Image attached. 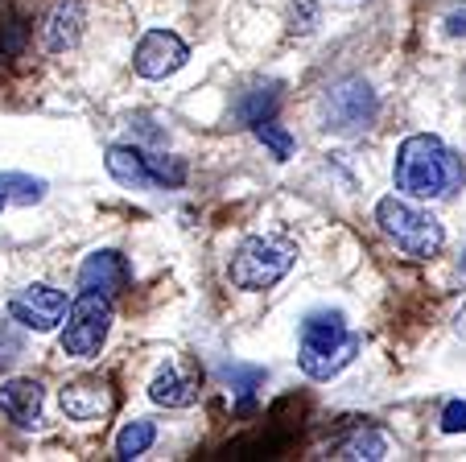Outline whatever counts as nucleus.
<instances>
[{
  "label": "nucleus",
  "instance_id": "39448f33",
  "mask_svg": "<svg viewBox=\"0 0 466 462\" xmlns=\"http://www.w3.org/2000/svg\"><path fill=\"white\" fill-rule=\"evenodd\" d=\"M107 174L128 190H174L186 182V161L145 153L137 145H112L107 149Z\"/></svg>",
  "mask_w": 466,
  "mask_h": 462
},
{
  "label": "nucleus",
  "instance_id": "9b49d317",
  "mask_svg": "<svg viewBox=\"0 0 466 462\" xmlns=\"http://www.w3.org/2000/svg\"><path fill=\"white\" fill-rule=\"evenodd\" d=\"M128 281H132V269L116 248H99V252H91L79 269V289H87V293L116 297V293L128 289Z\"/></svg>",
  "mask_w": 466,
  "mask_h": 462
},
{
  "label": "nucleus",
  "instance_id": "9d476101",
  "mask_svg": "<svg viewBox=\"0 0 466 462\" xmlns=\"http://www.w3.org/2000/svg\"><path fill=\"white\" fill-rule=\"evenodd\" d=\"M58 405L62 413L71 421H99L112 413L116 396L107 388V380H96V375H83V380H71L66 388L58 393Z\"/></svg>",
  "mask_w": 466,
  "mask_h": 462
},
{
  "label": "nucleus",
  "instance_id": "ddd939ff",
  "mask_svg": "<svg viewBox=\"0 0 466 462\" xmlns=\"http://www.w3.org/2000/svg\"><path fill=\"white\" fill-rule=\"evenodd\" d=\"M198 393H203L198 372H190L182 364H166L149 384V401L161 405V409H190L198 401Z\"/></svg>",
  "mask_w": 466,
  "mask_h": 462
},
{
  "label": "nucleus",
  "instance_id": "b1692460",
  "mask_svg": "<svg viewBox=\"0 0 466 462\" xmlns=\"http://www.w3.org/2000/svg\"><path fill=\"white\" fill-rule=\"evenodd\" d=\"M462 272H466V248H462Z\"/></svg>",
  "mask_w": 466,
  "mask_h": 462
},
{
  "label": "nucleus",
  "instance_id": "5701e85b",
  "mask_svg": "<svg viewBox=\"0 0 466 462\" xmlns=\"http://www.w3.org/2000/svg\"><path fill=\"white\" fill-rule=\"evenodd\" d=\"M446 34H454V37H466V9H454L446 17Z\"/></svg>",
  "mask_w": 466,
  "mask_h": 462
},
{
  "label": "nucleus",
  "instance_id": "aec40b11",
  "mask_svg": "<svg viewBox=\"0 0 466 462\" xmlns=\"http://www.w3.org/2000/svg\"><path fill=\"white\" fill-rule=\"evenodd\" d=\"M252 132H256V140H260V145L268 149L277 161H289V158H293V137L273 120V116H268V120H260Z\"/></svg>",
  "mask_w": 466,
  "mask_h": 462
},
{
  "label": "nucleus",
  "instance_id": "f3484780",
  "mask_svg": "<svg viewBox=\"0 0 466 462\" xmlns=\"http://www.w3.org/2000/svg\"><path fill=\"white\" fill-rule=\"evenodd\" d=\"M153 442H157V426H153L149 417H137V421H128V426L116 434V458H120V462L141 458Z\"/></svg>",
  "mask_w": 466,
  "mask_h": 462
},
{
  "label": "nucleus",
  "instance_id": "7ed1b4c3",
  "mask_svg": "<svg viewBox=\"0 0 466 462\" xmlns=\"http://www.w3.org/2000/svg\"><path fill=\"white\" fill-rule=\"evenodd\" d=\"M376 223L388 244H396L405 256H413V261H430V256H438L446 248L441 219H433L430 210H421L409 199H396V194L376 202Z\"/></svg>",
  "mask_w": 466,
  "mask_h": 462
},
{
  "label": "nucleus",
  "instance_id": "f8f14e48",
  "mask_svg": "<svg viewBox=\"0 0 466 462\" xmlns=\"http://www.w3.org/2000/svg\"><path fill=\"white\" fill-rule=\"evenodd\" d=\"M83 26H87V13H83L79 0H54L42 17V46L50 54L71 50V46H79Z\"/></svg>",
  "mask_w": 466,
  "mask_h": 462
},
{
  "label": "nucleus",
  "instance_id": "4be33fe9",
  "mask_svg": "<svg viewBox=\"0 0 466 462\" xmlns=\"http://www.w3.org/2000/svg\"><path fill=\"white\" fill-rule=\"evenodd\" d=\"M441 434H466V401H450L441 409Z\"/></svg>",
  "mask_w": 466,
  "mask_h": 462
},
{
  "label": "nucleus",
  "instance_id": "423d86ee",
  "mask_svg": "<svg viewBox=\"0 0 466 462\" xmlns=\"http://www.w3.org/2000/svg\"><path fill=\"white\" fill-rule=\"evenodd\" d=\"M380 104H376V91H371L368 79L360 75H347V79L330 83L318 99V116H322V128L339 132V137H355L363 132L371 120H376Z\"/></svg>",
  "mask_w": 466,
  "mask_h": 462
},
{
  "label": "nucleus",
  "instance_id": "0eeeda50",
  "mask_svg": "<svg viewBox=\"0 0 466 462\" xmlns=\"http://www.w3.org/2000/svg\"><path fill=\"white\" fill-rule=\"evenodd\" d=\"M112 331V297L87 293L83 289L71 305H66V326H62V351L71 359H96Z\"/></svg>",
  "mask_w": 466,
  "mask_h": 462
},
{
  "label": "nucleus",
  "instance_id": "6ab92c4d",
  "mask_svg": "<svg viewBox=\"0 0 466 462\" xmlns=\"http://www.w3.org/2000/svg\"><path fill=\"white\" fill-rule=\"evenodd\" d=\"M223 380L231 384L239 393V409H252V396H256V388L264 384V367H244V364H228L223 367Z\"/></svg>",
  "mask_w": 466,
  "mask_h": 462
},
{
  "label": "nucleus",
  "instance_id": "4468645a",
  "mask_svg": "<svg viewBox=\"0 0 466 462\" xmlns=\"http://www.w3.org/2000/svg\"><path fill=\"white\" fill-rule=\"evenodd\" d=\"M42 384L29 380V375H13V380L0 384V413L21 429H34L42 421Z\"/></svg>",
  "mask_w": 466,
  "mask_h": 462
},
{
  "label": "nucleus",
  "instance_id": "f257e3e1",
  "mask_svg": "<svg viewBox=\"0 0 466 462\" xmlns=\"http://www.w3.org/2000/svg\"><path fill=\"white\" fill-rule=\"evenodd\" d=\"M392 182L405 199L430 202V199H446L458 182H462V161L446 149V140L433 132H413L400 140L392 161Z\"/></svg>",
  "mask_w": 466,
  "mask_h": 462
},
{
  "label": "nucleus",
  "instance_id": "1a4fd4ad",
  "mask_svg": "<svg viewBox=\"0 0 466 462\" xmlns=\"http://www.w3.org/2000/svg\"><path fill=\"white\" fill-rule=\"evenodd\" d=\"M66 293L62 289H54V285H25L17 297L9 302V318L13 323H21L25 331H37V334H46V331H54V326L66 318Z\"/></svg>",
  "mask_w": 466,
  "mask_h": 462
},
{
  "label": "nucleus",
  "instance_id": "6e6552de",
  "mask_svg": "<svg viewBox=\"0 0 466 462\" xmlns=\"http://www.w3.org/2000/svg\"><path fill=\"white\" fill-rule=\"evenodd\" d=\"M190 62V46L182 42L169 29H149V34L137 42V54H132V67L141 79H169Z\"/></svg>",
  "mask_w": 466,
  "mask_h": 462
},
{
  "label": "nucleus",
  "instance_id": "20e7f679",
  "mask_svg": "<svg viewBox=\"0 0 466 462\" xmlns=\"http://www.w3.org/2000/svg\"><path fill=\"white\" fill-rule=\"evenodd\" d=\"M298 261V248L289 240L277 236H248L244 244L231 252L228 277L236 289H248V293H260V289H273L285 272Z\"/></svg>",
  "mask_w": 466,
  "mask_h": 462
},
{
  "label": "nucleus",
  "instance_id": "dca6fc26",
  "mask_svg": "<svg viewBox=\"0 0 466 462\" xmlns=\"http://www.w3.org/2000/svg\"><path fill=\"white\" fill-rule=\"evenodd\" d=\"M277 104H281V83L252 87V91H244V99L236 104V120L248 124V128H256L260 120H268V116L277 112Z\"/></svg>",
  "mask_w": 466,
  "mask_h": 462
},
{
  "label": "nucleus",
  "instance_id": "2eb2a0df",
  "mask_svg": "<svg viewBox=\"0 0 466 462\" xmlns=\"http://www.w3.org/2000/svg\"><path fill=\"white\" fill-rule=\"evenodd\" d=\"M46 178L34 174H0V210L9 207H34V202L46 199Z\"/></svg>",
  "mask_w": 466,
  "mask_h": 462
},
{
  "label": "nucleus",
  "instance_id": "a211bd4d",
  "mask_svg": "<svg viewBox=\"0 0 466 462\" xmlns=\"http://www.w3.org/2000/svg\"><path fill=\"white\" fill-rule=\"evenodd\" d=\"M384 454H388L384 434H380V429H368V426L351 429V434L335 446V458H368V462H376V458H384Z\"/></svg>",
  "mask_w": 466,
  "mask_h": 462
},
{
  "label": "nucleus",
  "instance_id": "412c9836",
  "mask_svg": "<svg viewBox=\"0 0 466 462\" xmlns=\"http://www.w3.org/2000/svg\"><path fill=\"white\" fill-rule=\"evenodd\" d=\"M25 26H21L17 17H5L0 21V54H5V58H13V54L21 50V46H25Z\"/></svg>",
  "mask_w": 466,
  "mask_h": 462
},
{
  "label": "nucleus",
  "instance_id": "f03ea898",
  "mask_svg": "<svg viewBox=\"0 0 466 462\" xmlns=\"http://www.w3.org/2000/svg\"><path fill=\"white\" fill-rule=\"evenodd\" d=\"M363 339L347 326V318L339 310H318L301 323V347H298V364L309 380H330L339 375L355 355H360Z\"/></svg>",
  "mask_w": 466,
  "mask_h": 462
}]
</instances>
